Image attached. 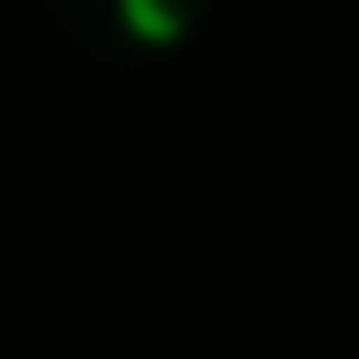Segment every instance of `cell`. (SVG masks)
Returning a JSON list of instances; mask_svg holds the SVG:
<instances>
[{
  "label": "cell",
  "mask_w": 359,
  "mask_h": 359,
  "mask_svg": "<svg viewBox=\"0 0 359 359\" xmlns=\"http://www.w3.org/2000/svg\"><path fill=\"white\" fill-rule=\"evenodd\" d=\"M46 15L69 31L84 54H107V62H153V54H176L207 0H46Z\"/></svg>",
  "instance_id": "6da1fadb"
}]
</instances>
